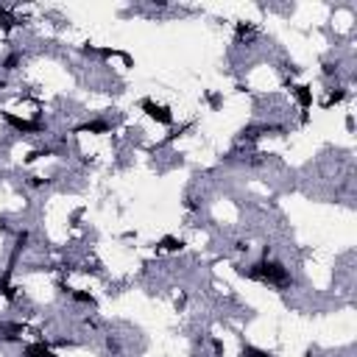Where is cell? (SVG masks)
I'll use <instances>...</instances> for the list:
<instances>
[{
  "label": "cell",
  "mask_w": 357,
  "mask_h": 357,
  "mask_svg": "<svg viewBox=\"0 0 357 357\" xmlns=\"http://www.w3.org/2000/svg\"><path fill=\"white\" fill-rule=\"evenodd\" d=\"M26 243H28V232H20V234H17V254L26 248Z\"/></svg>",
  "instance_id": "14"
},
{
  "label": "cell",
  "mask_w": 357,
  "mask_h": 357,
  "mask_svg": "<svg viewBox=\"0 0 357 357\" xmlns=\"http://www.w3.org/2000/svg\"><path fill=\"white\" fill-rule=\"evenodd\" d=\"M243 276H248V279H257V282H265V285H273V287H287L290 285V271H287L282 262L276 260H268V257H262L257 265H251L248 271H243Z\"/></svg>",
  "instance_id": "1"
},
{
  "label": "cell",
  "mask_w": 357,
  "mask_h": 357,
  "mask_svg": "<svg viewBox=\"0 0 357 357\" xmlns=\"http://www.w3.org/2000/svg\"><path fill=\"white\" fill-rule=\"evenodd\" d=\"M0 26H3V28H12V26H14V23H12V14L3 12V9H0Z\"/></svg>",
  "instance_id": "13"
},
{
  "label": "cell",
  "mask_w": 357,
  "mask_h": 357,
  "mask_svg": "<svg viewBox=\"0 0 357 357\" xmlns=\"http://www.w3.org/2000/svg\"><path fill=\"white\" fill-rule=\"evenodd\" d=\"M140 106H143V109L148 112V117L159 120L162 126H170V123H173V115H170V109H168V106H162V104H154L151 98H145V101H143Z\"/></svg>",
  "instance_id": "2"
},
{
  "label": "cell",
  "mask_w": 357,
  "mask_h": 357,
  "mask_svg": "<svg viewBox=\"0 0 357 357\" xmlns=\"http://www.w3.org/2000/svg\"><path fill=\"white\" fill-rule=\"evenodd\" d=\"M243 354H246V357H273L271 351H265V349H257V346H246V349H243Z\"/></svg>",
  "instance_id": "9"
},
{
  "label": "cell",
  "mask_w": 357,
  "mask_h": 357,
  "mask_svg": "<svg viewBox=\"0 0 357 357\" xmlns=\"http://www.w3.org/2000/svg\"><path fill=\"white\" fill-rule=\"evenodd\" d=\"M17 65H20V53H9L6 62H3V67H6V70H14Z\"/></svg>",
  "instance_id": "10"
},
{
  "label": "cell",
  "mask_w": 357,
  "mask_h": 357,
  "mask_svg": "<svg viewBox=\"0 0 357 357\" xmlns=\"http://www.w3.org/2000/svg\"><path fill=\"white\" fill-rule=\"evenodd\" d=\"M26 357H56V354H53L51 346H45L42 340H37V343H28L26 346Z\"/></svg>",
  "instance_id": "4"
},
{
  "label": "cell",
  "mask_w": 357,
  "mask_h": 357,
  "mask_svg": "<svg viewBox=\"0 0 357 357\" xmlns=\"http://www.w3.org/2000/svg\"><path fill=\"white\" fill-rule=\"evenodd\" d=\"M293 92H296V101L301 104V109H310V106H312V92H310V87L301 84V87H296Z\"/></svg>",
  "instance_id": "6"
},
{
  "label": "cell",
  "mask_w": 357,
  "mask_h": 357,
  "mask_svg": "<svg viewBox=\"0 0 357 357\" xmlns=\"http://www.w3.org/2000/svg\"><path fill=\"white\" fill-rule=\"evenodd\" d=\"M159 248H165V251H182L184 243L179 237H173V234H165L162 240H159Z\"/></svg>",
  "instance_id": "8"
},
{
  "label": "cell",
  "mask_w": 357,
  "mask_h": 357,
  "mask_svg": "<svg viewBox=\"0 0 357 357\" xmlns=\"http://www.w3.org/2000/svg\"><path fill=\"white\" fill-rule=\"evenodd\" d=\"M73 299H76V301H81V304H95V299H92L90 293H81V290H76V293H73Z\"/></svg>",
  "instance_id": "11"
},
{
  "label": "cell",
  "mask_w": 357,
  "mask_h": 357,
  "mask_svg": "<svg viewBox=\"0 0 357 357\" xmlns=\"http://www.w3.org/2000/svg\"><path fill=\"white\" fill-rule=\"evenodd\" d=\"M343 98H346V92H343V90H338V92H332V95H329V98H326V104H324V106H332V104H340V101H343Z\"/></svg>",
  "instance_id": "12"
},
{
  "label": "cell",
  "mask_w": 357,
  "mask_h": 357,
  "mask_svg": "<svg viewBox=\"0 0 357 357\" xmlns=\"http://www.w3.org/2000/svg\"><path fill=\"white\" fill-rule=\"evenodd\" d=\"M6 123L12 126V129L23 131V134H39V131H42V126H39L37 120H23V117H17V115H6Z\"/></svg>",
  "instance_id": "3"
},
{
  "label": "cell",
  "mask_w": 357,
  "mask_h": 357,
  "mask_svg": "<svg viewBox=\"0 0 357 357\" xmlns=\"http://www.w3.org/2000/svg\"><path fill=\"white\" fill-rule=\"evenodd\" d=\"M76 131H92V134H106V131H109V123H106V120H92V123L78 126Z\"/></svg>",
  "instance_id": "7"
},
{
  "label": "cell",
  "mask_w": 357,
  "mask_h": 357,
  "mask_svg": "<svg viewBox=\"0 0 357 357\" xmlns=\"http://www.w3.org/2000/svg\"><path fill=\"white\" fill-rule=\"evenodd\" d=\"M17 335H23L20 324H0V340H17Z\"/></svg>",
  "instance_id": "5"
}]
</instances>
